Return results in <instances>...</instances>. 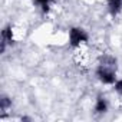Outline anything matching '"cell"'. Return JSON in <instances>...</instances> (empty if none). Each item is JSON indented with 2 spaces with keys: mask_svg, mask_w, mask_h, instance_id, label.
I'll use <instances>...</instances> for the list:
<instances>
[{
  "mask_svg": "<svg viewBox=\"0 0 122 122\" xmlns=\"http://www.w3.org/2000/svg\"><path fill=\"white\" fill-rule=\"evenodd\" d=\"M50 0H36V3H39L43 7V12H47V5H49Z\"/></svg>",
  "mask_w": 122,
  "mask_h": 122,
  "instance_id": "5b68a950",
  "label": "cell"
},
{
  "mask_svg": "<svg viewBox=\"0 0 122 122\" xmlns=\"http://www.w3.org/2000/svg\"><path fill=\"white\" fill-rule=\"evenodd\" d=\"M96 112H99V113H102V112H105L106 111V102H105V99H102V98H99L98 99V102H96Z\"/></svg>",
  "mask_w": 122,
  "mask_h": 122,
  "instance_id": "277c9868",
  "label": "cell"
},
{
  "mask_svg": "<svg viewBox=\"0 0 122 122\" xmlns=\"http://www.w3.org/2000/svg\"><path fill=\"white\" fill-rule=\"evenodd\" d=\"M122 7V0H109V9L112 15H116Z\"/></svg>",
  "mask_w": 122,
  "mask_h": 122,
  "instance_id": "3957f363",
  "label": "cell"
},
{
  "mask_svg": "<svg viewBox=\"0 0 122 122\" xmlns=\"http://www.w3.org/2000/svg\"><path fill=\"white\" fill-rule=\"evenodd\" d=\"M98 76L103 83H113L115 82V71L113 69L99 66L98 68Z\"/></svg>",
  "mask_w": 122,
  "mask_h": 122,
  "instance_id": "6da1fadb",
  "label": "cell"
},
{
  "mask_svg": "<svg viewBox=\"0 0 122 122\" xmlns=\"http://www.w3.org/2000/svg\"><path fill=\"white\" fill-rule=\"evenodd\" d=\"M115 89H116V92H118V93H121V95H122V81H118V82L115 83Z\"/></svg>",
  "mask_w": 122,
  "mask_h": 122,
  "instance_id": "52a82bcc",
  "label": "cell"
},
{
  "mask_svg": "<svg viewBox=\"0 0 122 122\" xmlns=\"http://www.w3.org/2000/svg\"><path fill=\"white\" fill-rule=\"evenodd\" d=\"M9 105H10V99H9V98H3V99H2V105H0V108L5 111Z\"/></svg>",
  "mask_w": 122,
  "mask_h": 122,
  "instance_id": "8992f818",
  "label": "cell"
},
{
  "mask_svg": "<svg viewBox=\"0 0 122 122\" xmlns=\"http://www.w3.org/2000/svg\"><path fill=\"white\" fill-rule=\"evenodd\" d=\"M88 36L85 35L83 30L81 29H72L71 30V45L72 46H79L82 42H86Z\"/></svg>",
  "mask_w": 122,
  "mask_h": 122,
  "instance_id": "7a4b0ae2",
  "label": "cell"
}]
</instances>
